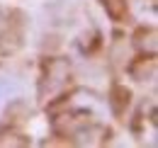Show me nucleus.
Masks as SVG:
<instances>
[{"label":"nucleus","mask_w":158,"mask_h":148,"mask_svg":"<svg viewBox=\"0 0 158 148\" xmlns=\"http://www.w3.org/2000/svg\"><path fill=\"white\" fill-rule=\"evenodd\" d=\"M100 5L105 7V12L114 22H127L129 19V5H127V0H100Z\"/></svg>","instance_id":"3"},{"label":"nucleus","mask_w":158,"mask_h":148,"mask_svg":"<svg viewBox=\"0 0 158 148\" xmlns=\"http://www.w3.org/2000/svg\"><path fill=\"white\" fill-rule=\"evenodd\" d=\"M10 138H0V146H27L29 143V138L27 136H22V138H15V134H7Z\"/></svg>","instance_id":"4"},{"label":"nucleus","mask_w":158,"mask_h":148,"mask_svg":"<svg viewBox=\"0 0 158 148\" xmlns=\"http://www.w3.org/2000/svg\"><path fill=\"white\" fill-rule=\"evenodd\" d=\"M129 73L134 75L136 80H151L156 75V56L148 54V56H139L129 63Z\"/></svg>","instance_id":"1"},{"label":"nucleus","mask_w":158,"mask_h":148,"mask_svg":"<svg viewBox=\"0 0 158 148\" xmlns=\"http://www.w3.org/2000/svg\"><path fill=\"white\" fill-rule=\"evenodd\" d=\"M129 102H131V92H129V88H124V85H112V90H110V107L112 112L122 117L127 107H129Z\"/></svg>","instance_id":"2"}]
</instances>
